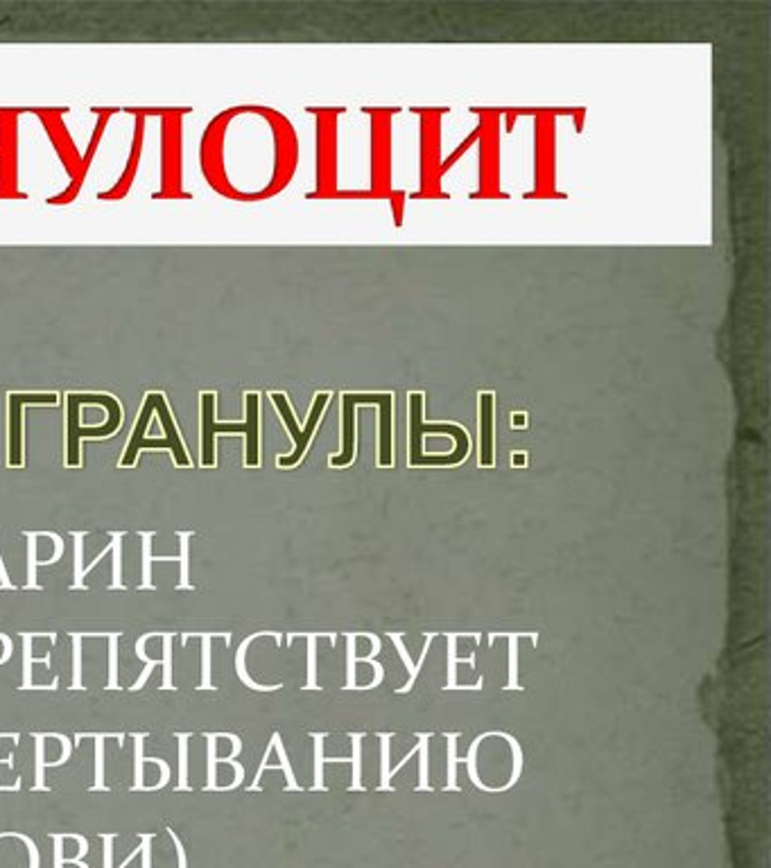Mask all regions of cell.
<instances>
[{"instance_id": "obj_1", "label": "cell", "mask_w": 771, "mask_h": 868, "mask_svg": "<svg viewBox=\"0 0 771 868\" xmlns=\"http://www.w3.org/2000/svg\"><path fill=\"white\" fill-rule=\"evenodd\" d=\"M208 186L233 201H262L288 188L299 161L292 122L269 107H233L201 136Z\"/></svg>"}, {"instance_id": "obj_2", "label": "cell", "mask_w": 771, "mask_h": 868, "mask_svg": "<svg viewBox=\"0 0 771 868\" xmlns=\"http://www.w3.org/2000/svg\"><path fill=\"white\" fill-rule=\"evenodd\" d=\"M247 421L245 423H215L213 418V410H215V394H204L201 396V427H204V466H213V436L217 432L222 434H245L247 436V453H245V466L247 468H258L260 466V443H258V430H260V398L256 392H249L247 396Z\"/></svg>"}, {"instance_id": "obj_3", "label": "cell", "mask_w": 771, "mask_h": 868, "mask_svg": "<svg viewBox=\"0 0 771 868\" xmlns=\"http://www.w3.org/2000/svg\"><path fill=\"white\" fill-rule=\"evenodd\" d=\"M269 398H271V403L276 405V410H279V414H281V421L286 423L288 432H290L292 441H294L292 453H290V455H283V457H279V459H276V466H279V468H294V466H297V464L301 462L303 457H306V450L310 448V441H312V436H314V430H317V425L321 423L323 412H326V407H328L330 398H333V392H317V394H314V401H312V407H310L308 421L303 423V427L297 423V418H294L292 405H290V401H288V396H286V394H281V392H271V394H269Z\"/></svg>"}, {"instance_id": "obj_4", "label": "cell", "mask_w": 771, "mask_h": 868, "mask_svg": "<svg viewBox=\"0 0 771 868\" xmlns=\"http://www.w3.org/2000/svg\"><path fill=\"white\" fill-rule=\"evenodd\" d=\"M34 116L43 122V129L50 138V142L55 145L57 149V156L62 159L64 168L70 177V186L62 192L59 197L50 199V203H68L77 197L79 188H82L84 177H82V156H79L77 147L73 145V138H70L68 129L64 127L62 116L64 111H34Z\"/></svg>"}, {"instance_id": "obj_5", "label": "cell", "mask_w": 771, "mask_h": 868, "mask_svg": "<svg viewBox=\"0 0 771 868\" xmlns=\"http://www.w3.org/2000/svg\"><path fill=\"white\" fill-rule=\"evenodd\" d=\"M184 114L181 111L161 114V118H163V127H161V138H163V181H161L159 197L181 195V118H184Z\"/></svg>"}, {"instance_id": "obj_6", "label": "cell", "mask_w": 771, "mask_h": 868, "mask_svg": "<svg viewBox=\"0 0 771 868\" xmlns=\"http://www.w3.org/2000/svg\"><path fill=\"white\" fill-rule=\"evenodd\" d=\"M355 403L362 405H378L380 423H378V468H394V394L389 392H358Z\"/></svg>"}, {"instance_id": "obj_7", "label": "cell", "mask_w": 771, "mask_h": 868, "mask_svg": "<svg viewBox=\"0 0 771 868\" xmlns=\"http://www.w3.org/2000/svg\"><path fill=\"white\" fill-rule=\"evenodd\" d=\"M57 394H9V466H23V405H57Z\"/></svg>"}, {"instance_id": "obj_8", "label": "cell", "mask_w": 771, "mask_h": 868, "mask_svg": "<svg viewBox=\"0 0 771 868\" xmlns=\"http://www.w3.org/2000/svg\"><path fill=\"white\" fill-rule=\"evenodd\" d=\"M145 120H147L145 111H138V114H136V127H134V138H131V149H129L127 166H125V170H123V175H120L118 181L114 183V188H109L107 192H102V195H100V199H105V201H118V199H123L127 192H129L131 183H134V179H136L138 166H140V163H138V161H140V154H143Z\"/></svg>"}, {"instance_id": "obj_9", "label": "cell", "mask_w": 771, "mask_h": 868, "mask_svg": "<svg viewBox=\"0 0 771 868\" xmlns=\"http://www.w3.org/2000/svg\"><path fill=\"white\" fill-rule=\"evenodd\" d=\"M353 392L342 394V450L328 459L330 468H347L355 459V410H358Z\"/></svg>"}, {"instance_id": "obj_10", "label": "cell", "mask_w": 771, "mask_h": 868, "mask_svg": "<svg viewBox=\"0 0 771 868\" xmlns=\"http://www.w3.org/2000/svg\"><path fill=\"white\" fill-rule=\"evenodd\" d=\"M478 405H480V457H478V464H480V468H493L495 466V453H493L495 394L493 392H480Z\"/></svg>"}, {"instance_id": "obj_11", "label": "cell", "mask_w": 771, "mask_h": 868, "mask_svg": "<svg viewBox=\"0 0 771 868\" xmlns=\"http://www.w3.org/2000/svg\"><path fill=\"white\" fill-rule=\"evenodd\" d=\"M387 636H389V640L394 642V645H396V649H398V653H401V658H403V662H405V667L410 669V681L405 683V686L398 690V694H405V692H410V690H412L414 681H417V676H419V669H421V665H423V660L428 658L430 642L434 640V633H430V636H428V642H425V647H423V651H421V658H419L417 662L412 660V656L408 653V649L403 647V636H401V633H387Z\"/></svg>"}, {"instance_id": "obj_12", "label": "cell", "mask_w": 771, "mask_h": 868, "mask_svg": "<svg viewBox=\"0 0 771 868\" xmlns=\"http://www.w3.org/2000/svg\"><path fill=\"white\" fill-rule=\"evenodd\" d=\"M50 839L55 843V868H64V864H75L77 868H90L88 864L82 862V857L88 853V841L86 836H79V848L75 857H66L64 855V841H66V834H50Z\"/></svg>"}, {"instance_id": "obj_13", "label": "cell", "mask_w": 771, "mask_h": 868, "mask_svg": "<svg viewBox=\"0 0 771 868\" xmlns=\"http://www.w3.org/2000/svg\"><path fill=\"white\" fill-rule=\"evenodd\" d=\"M260 636H269V633H253V636H249V638H247V640L240 645V649H238V656H236V669H238V676H240V681L245 683L247 688H251V690H258V692H274V690L283 688L281 683H279V686H260V683H253V681L249 679V674H247V669H245V653H247V647H249L251 642L256 640V638H260Z\"/></svg>"}, {"instance_id": "obj_14", "label": "cell", "mask_w": 771, "mask_h": 868, "mask_svg": "<svg viewBox=\"0 0 771 868\" xmlns=\"http://www.w3.org/2000/svg\"><path fill=\"white\" fill-rule=\"evenodd\" d=\"M32 640H34V633H25L23 636V645H25V651H23V690H32V662H41L43 667H50V656H53V651H48L46 653V658H34L32 656Z\"/></svg>"}, {"instance_id": "obj_15", "label": "cell", "mask_w": 771, "mask_h": 868, "mask_svg": "<svg viewBox=\"0 0 771 868\" xmlns=\"http://www.w3.org/2000/svg\"><path fill=\"white\" fill-rule=\"evenodd\" d=\"M489 737H495V730L480 735V737H475V742L471 744L469 758H466V764H469V778H471V782L475 784V787H480L482 792H500V787H486V784L478 778V751H480V744L484 740H489Z\"/></svg>"}, {"instance_id": "obj_16", "label": "cell", "mask_w": 771, "mask_h": 868, "mask_svg": "<svg viewBox=\"0 0 771 868\" xmlns=\"http://www.w3.org/2000/svg\"><path fill=\"white\" fill-rule=\"evenodd\" d=\"M419 753H421V762H419V787L417 792H425V789H432L430 787V733H419Z\"/></svg>"}, {"instance_id": "obj_17", "label": "cell", "mask_w": 771, "mask_h": 868, "mask_svg": "<svg viewBox=\"0 0 771 868\" xmlns=\"http://www.w3.org/2000/svg\"><path fill=\"white\" fill-rule=\"evenodd\" d=\"M86 737H90L95 742V782H93V792H107L105 787V740L107 735H90L84 733Z\"/></svg>"}, {"instance_id": "obj_18", "label": "cell", "mask_w": 771, "mask_h": 868, "mask_svg": "<svg viewBox=\"0 0 771 868\" xmlns=\"http://www.w3.org/2000/svg\"><path fill=\"white\" fill-rule=\"evenodd\" d=\"M378 737L380 742V792H391L394 784H391V769H389V740H391V733H380Z\"/></svg>"}, {"instance_id": "obj_19", "label": "cell", "mask_w": 771, "mask_h": 868, "mask_svg": "<svg viewBox=\"0 0 771 868\" xmlns=\"http://www.w3.org/2000/svg\"><path fill=\"white\" fill-rule=\"evenodd\" d=\"M495 737H502V740H507L509 742V747H511V755H514V767H511V775H509V782L504 784L502 787V792H507V789H511L516 782H518V778H521V773H523V751H521V744H518V740L516 737H511V735H507V733H500V730H495Z\"/></svg>"}, {"instance_id": "obj_20", "label": "cell", "mask_w": 771, "mask_h": 868, "mask_svg": "<svg viewBox=\"0 0 771 868\" xmlns=\"http://www.w3.org/2000/svg\"><path fill=\"white\" fill-rule=\"evenodd\" d=\"M527 633H509L507 640H509V681H507V688L504 690H523L518 686V640L525 638Z\"/></svg>"}, {"instance_id": "obj_21", "label": "cell", "mask_w": 771, "mask_h": 868, "mask_svg": "<svg viewBox=\"0 0 771 868\" xmlns=\"http://www.w3.org/2000/svg\"><path fill=\"white\" fill-rule=\"evenodd\" d=\"M349 737H351V744H353V758H351V762H353V782H351L349 789L364 792V784H362V740H364V733H358V735L351 733Z\"/></svg>"}, {"instance_id": "obj_22", "label": "cell", "mask_w": 771, "mask_h": 868, "mask_svg": "<svg viewBox=\"0 0 771 868\" xmlns=\"http://www.w3.org/2000/svg\"><path fill=\"white\" fill-rule=\"evenodd\" d=\"M457 733H448L445 735V742H448V780H445V789L448 792H460V784H457Z\"/></svg>"}, {"instance_id": "obj_23", "label": "cell", "mask_w": 771, "mask_h": 868, "mask_svg": "<svg viewBox=\"0 0 771 868\" xmlns=\"http://www.w3.org/2000/svg\"><path fill=\"white\" fill-rule=\"evenodd\" d=\"M310 737L314 740V784H312V789L314 792L317 789L326 792V784H323V762H326V758H323V740H326V735L312 733Z\"/></svg>"}, {"instance_id": "obj_24", "label": "cell", "mask_w": 771, "mask_h": 868, "mask_svg": "<svg viewBox=\"0 0 771 868\" xmlns=\"http://www.w3.org/2000/svg\"><path fill=\"white\" fill-rule=\"evenodd\" d=\"M86 538L84 532L75 534L73 532V568H75V581H73V588H86L84 584V566H82V554H84V545L82 540Z\"/></svg>"}, {"instance_id": "obj_25", "label": "cell", "mask_w": 771, "mask_h": 868, "mask_svg": "<svg viewBox=\"0 0 771 868\" xmlns=\"http://www.w3.org/2000/svg\"><path fill=\"white\" fill-rule=\"evenodd\" d=\"M271 742H274V749H276V753H279V758H281V764L279 767L286 771V780H288V784H286V789H294V792H301V784L297 782V778H294V773H292V767H290V760H288V753H286V749H283V742H281V735L279 733H274L271 735Z\"/></svg>"}, {"instance_id": "obj_26", "label": "cell", "mask_w": 771, "mask_h": 868, "mask_svg": "<svg viewBox=\"0 0 771 868\" xmlns=\"http://www.w3.org/2000/svg\"><path fill=\"white\" fill-rule=\"evenodd\" d=\"M177 740H179V784H177V789H190V784H188V740H190V735L186 733V735H181V733H177Z\"/></svg>"}, {"instance_id": "obj_27", "label": "cell", "mask_w": 771, "mask_h": 868, "mask_svg": "<svg viewBox=\"0 0 771 868\" xmlns=\"http://www.w3.org/2000/svg\"><path fill=\"white\" fill-rule=\"evenodd\" d=\"M177 538H179V563H181V581H179V586L177 588H192V584L188 581V549H190V538H192V532H177Z\"/></svg>"}, {"instance_id": "obj_28", "label": "cell", "mask_w": 771, "mask_h": 868, "mask_svg": "<svg viewBox=\"0 0 771 868\" xmlns=\"http://www.w3.org/2000/svg\"><path fill=\"white\" fill-rule=\"evenodd\" d=\"M306 640H308V681H306V690H319V683H317V636H314V633H308Z\"/></svg>"}, {"instance_id": "obj_29", "label": "cell", "mask_w": 771, "mask_h": 868, "mask_svg": "<svg viewBox=\"0 0 771 868\" xmlns=\"http://www.w3.org/2000/svg\"><path fill=\"white\" fill-rule=\"evenodd\" d=\"M140 540H143V581H140V588H154V584H152V540H154V532H140Z\"/></svg>"}, {"instance_id": "obj_30", "label": "cell", "mask_w": 771, "mask_h": 868, "mask_svg": "<svg viewBox=\"0 0 771 868\" xmlns=\"http://www.w3.org/2000/svg\"><path fill=\"white\" fill-rule=\"evenodd\" d=\"M118 638L120 633L109 636V690H118Z\"/></svg>"}, {"instance_id": "obj_31", "label": "cell", "mask_w": 771, "mask_h": 868, "mask_svg": "<svg viewBox=\"0 0 771 868\" xmlns=\"http://www.w3.org/2000/svg\"><path fill=\"white\" fill-rule=\"evenodd\" d=\"M355 642H358V633H349L347 636V690H358V686H355V665H358V662H355Z\"/></svg>"}, {"instance_id": "obj_32", "label": "cell", "mask_w": 771, "mask_h": 868, "mask_svg": "<svg viewBox=\"0 0 771 868\" xmlns=\"http://www.w3.org/2000/svg\"><path fill=\"white\" fill-rule=\"evenodd\" d=\"M34 737V742H36V782H34V792L39 789V792H50V787L48 784L43 782V764H46V760H43V740H46V735H32Z\"/></svg>"}, {"instance_id": "obj_33", "label": "cell", "mask_w": 771, "mask_h": 868, "mask_svg": "<svg viewBox=\"0 0 771 868\" xmlns=\"http://www.w3.org/2000/svg\"><path fill=\"white\" fill-rule=\"evenodd\" d=\"M82 640L73 633V690H82Z\"/></svg>"}, {"instance_id": "obj_34", "label": "cell", "mask_w": 771, "mask_h": 868, "mask_svg": "<svg viewBox=\"0 0 771 868\" xmlns=\"http://www.w3.org/2000/svg\"><path fill=\"white\" fill-rule=\"evenodd\" d=\"M27 536V559H29V568H27V588H39L36 584V534H25Z\"/></svg>"}, {"instance_id": "obj_35", "label": "cell", "mask_w": 771, "mask_h": 868, "mask_svg": "<svg viewBox=\"0 0 771 868\" xmlns=\"http://www.w3.org/2000/svg\"><path fill=\"white\" fill-rule=\"evenodd\" d=\"M143 740L145 735H134V753H136V769H134V789H143V764H145V755H143Z\"/></svg>"}, {"instance_id": "obj_36", "label": "cell", "mask_w": 771, "mask_h": 868, "mask_svg": "<svg viewBox=\"0 0 771 868\" xmlns=\"http://www.w3.org/2000/svg\"><path fill=\"white\" fill-rule=\"evenodd\" d=\"M210 640H213V636H201L204 649H201V686H199V690H210Z\"/></svg>"}, {"instance_id": "obj_37", "label": "cell", "mask_w": 771, "mask_h": 868, "mask_svg": "<svg viewBox=\"0 0 771 868\" xmlns=\"http://www.w3.org/2000/svg\"><path fill=\"white\" fill-rule=\"evenodd\" d=\"M172 633H166V638H163V658H161V662H163V688L166 690H175L172 688Z\"/></svg>"}, {"instance_id": "obj_38", "label": "cell", "mask_w": 771, "mask_h": 868, "mask_svg": "<svg viewBox=\"0 0 771 868\" xmlns=\"http://www.w3.org/2000/svg\"><path fill=\"white\" fill-rule=\"evenodd\" d=\"M206 740H208V784H206V789H217V784H215V778H217V773H215V767H217V737L215 735H206Z\"/></svg>"}, {"instance_id": "obj_39", "label": "cell", "mask_w": 771, "mask_h": 868, "mask_svg": "<svg viewBox=\"0 0 771 868\" xmlns=\"http://www.w3.org/2000/svg\"><path fill=\"white\" fill-rule=\"evenodd\" d=\"M123 536L125 534H111V552H114V584L111 588H123V581H120V552H123Z\"/></svg>"}, {"instance_id": "obj_40", "label": "cell", "mask_w": 771, "mask_h": 868, "mask_svg": "<svg viewBox=\"0 0 771 868\" xmlns=\"http://www.w3.org/2000/svg\"><path fill=\"white\" fill-rule=\"evenodd\" d=\"M145 762H154V764H159V767H161V780L154 784V787H147V789H149V792L163 789L166 784H168V780H170V767H168V762L161 760V758H145Z\"/></svg>"}, {"instance_id": "obj_41", "label": "cell", "mask_w": 771, "mask_h": 868, "mask_svg": "<svg viewBox=\"0 0 771 868\" xmlns=\"http://www.w3.org/2000/svg\"><path fill=\"white\" fill-rule=\"evenodd\" d=\"M140 857H143V868H152V839L154 834H140Z\"/></svg>"}, {"instance_id": "obj_42", "label": "cell", "mask_w": 771, "mask_h": 868, "mask_svg": "<svg viewBox=\"0 0 771 868\" xmlns=\"http://www.w3.org/2000/svg\"><path fill=\"white\" fill-rule=\"evenodd\" d=\"M168 832V836L172 839V843H175V850H177V864H179V868H188V860H186V850H184V843L179 841V836H177V832L175 830H166Z\"/></svg>"}, {"instance_id": "obj_43", "label": "cell", "mask_w": 771, "mask_h": 868, "mask_svg": "<svg viewBox=\"0 0 771 868\" xmlns=\"http://www.w3.org/2000/svg\"><path fill=\"white\" fill-rule=\"evenodd\" d=\"M114 839H116V834H102V841H105V868H114Z\"/></svg>"}, {"instance_id": "obj_44", "label": "cell", "mask_w": 771, "mask_h": 868, "mask_svg": "<svg viewBox=\"0 0 771 868\" xmlns=\"http://www.w3.org/2000/svg\"><path fill=\"white\" fill-rule=\"evenodd\" d=\"M159 662H161V660H154V658H147V662H145V669H143V672H140V676H138V681L134 683V688H131V690H140V688H143V686H145V681L149 679V674H152V669H154V667L159 665Z\"/></svg>"}, {"instance_id": "obj_45", "label": "cell", "mask_w": 771, "mask_h": 868, "mask_svg": "<svg viewBox=\"0 0 771 868\" xmlns=\"http://www.w3.org/2000/svg\"><path fill=\"white\" fill-rule=\"evenodd\" d=\"M0 588H14L12 581H9V577H7V570L3 566V561H0Z\"/></svg>"}, {"instance_id": "obj_46", "label": "cell", "mask_w": 771, "mask_h": 868, "mask_svg": "<svg viewBox=\"0 0 771 868\" xmlns=\"http://www.w3.org/2000/svg\"><path fill=\"white\" fill-rule=\"evenodd\" d=\"M511 423H514L516 427H518V425H525V423H527V414H523V412H521V414H514Z\"/></svg>"}, {"instance_id": "obj_47", "label": "cell", "mask_w": 771, "mask_h": 868, "mask_svg": "<svg viewBox=\"0 0 771 868\" xmlns=\"http://www.w3.org/2000/svg\"><path fill=\"white\" fill-rule=\"evenodd\" d=\"M511 464H514V466H518V464H521V466H525V464H527V457H525V453H521V455H514V457H511Z\"/></svg>"}]
</instances>
